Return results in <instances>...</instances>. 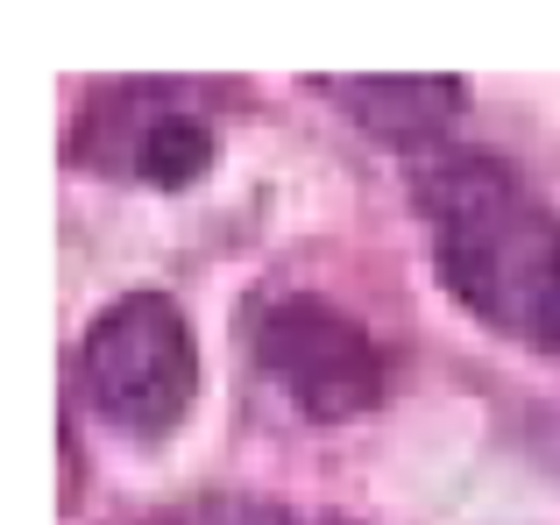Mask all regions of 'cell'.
Returning <instances> with one entry per match:
<instances>
[{
    "mask_svg": "<svg viewBox=\"0 0 560 525\" xmlns=\"http://www.w3.org/2000/svg\"><path fill=\"white\" fill-rule=\"evenodd\" d=\"M447 291L533 348H560V213L497 156H447L419 185Z\"/></svg>",
    "mask_w": 560,
    "mask_h": 525,
    "instance_id": "obj_1",
    "label": "cell"
},
{
    "mask_svg": "<svg viewBox=\"0 0 560 525\" xmlns=\"http://www.w3.org/2000/svg\"><path fill=\"white\" fill-rule=\"evenodd\" d=\"M79 370L93 390L100 419L121 427L128 441H171L199 398V341L191 319L164 291H121L107 313L85 327Z\"/></svg>",
    "mask_w": 560,
    "mask_h": 525,
    "instance_id": "obj_2",
    "label": "cell"
},
{
    "mask_svg": "<svg viewBox=\"0 0 560 525\" xmlns=\"http://www.w3.org/2000/svg\"><path fill=\"white\" fill-rule=\"evenodd\" d=\"M256 362L305 419H362L383 398V355L370 327L313 291H277L256 313Z\"/></svg>",
    "mask_w": 560,
    "mask_h": 525,
    "instance_id": "obj_3",
    "label": "cell"
},
{
    "mask_svg": "<svg viewBox=\"0 0 560 525\" xmlns=\"http://www.w3.org/2000/svg\"><path fill=\"white\" fill-rule=\"evenodd\" d=\"M114 114L121 121H85V156L93 164H121L136 171L142 185H156V192H185V185H199L206 171H213V136H206L199 114L171 107L164 93H150V85H121L114 93Z\"/></svg>",
    "mask_w": 560,
    "mask_h": 525,
    "instance_id": "obj_4",
    "label": "cell"
},
{
    "mask_svg": "<svg viewBox=\"0 0 560 525\" xmlns=\"http://www.w3.org/2000/svg\"><path fill=\"white\" fill-rule=\"evenodd\" d=\"M319 100L348 114L355 128H370L376 142H397V150H419L440 128L462 114V79H313Z\"/></svg>",
    "mask_w": 560,
    "mask_h": 525,
    "instance_id": "obj_5",
    "label": "cell"
},
{
    "mask_svg": "<svg viewBox=\"0 0 560 525\" xmlns=\"http://www.w3.org/2000/svg\"><path fill=\"white\" fill-rule=\"evenodd\" d=\"M171 525H299L284 504H262V498H191L171 512Z\"/></svg>",
    "mask_w": 560,
    "mask_h": 525,
    "instance_id": "obj_6",
    "label": "cell"
},
{
    "mask_svg": "<svg viewBox=\"0 0 560 525\" xmlns=\"http://www.w3.org/2000/svg\"><path fill=\"white\" fill-rule=\"evenodd\" d=\"M319 525H341V518H319Z\"/></svg>",
    "mask_w": 560,
    "mask_h": 525,
    "instance_id": "obj_7",
    "label": "cell"
}]
</instances>
